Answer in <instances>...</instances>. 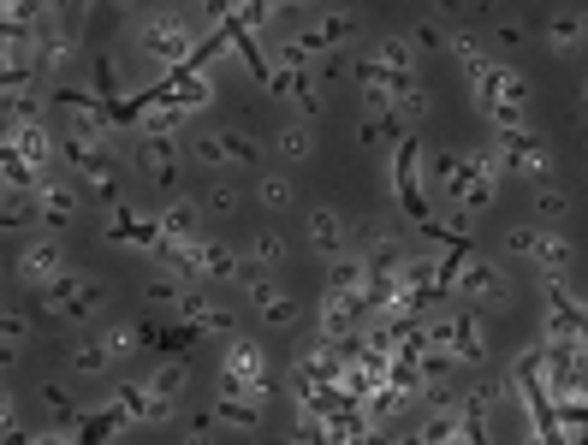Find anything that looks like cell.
Masks as SVG:
<instances>
[{
	"label": "cell",
	"instance_id": "cell-6",
	"mask_svg": "<svg viewBox=\"0 0 588 445\" xmlns=\"http://www.w3.org/2000/svg\"><path fill=\"white\" fill-rule=\"evenodd\" d=\"M494 155H499V173L535 178V185L553 173V155H547V143L535 131H494Z\"/></svg>",
	"mask_w": 588,
	"mask_h": 445
},
{
	"label": "cell",
	"instance_id": "cell-15",
	"mask_svg": "<svg viewBox=\"0 0 588 445\" xmlns=\"http://www.w3.org/2000/svg\"><path fill=\"white\" fill-rule=\"evenodd\" d=\"M475 113L494 131H529V101L523 96H475Z\"/></svg>",
	"mask_w": 588,
	"mask_h": 445
},
{
	"label": "cell",
	"instance_id": "cell-11",
	"mask_svg": "<svg viewBox=\"0 0 588 445\" xmlns=\"http://www.w3.org/2000/svg\"><path fill=\"white\" fill-rule=\"evenodd\" d=\"M161 96L179 101L184 113H196V107H208V101H215V72H196V66L161 72Z\"/></svg>",
	"mask_w": 588,
	"mask_h": 445
},
{
	"label": "cell",
	"instance_id": "cell-18",
	"mask_svg": "<svg viewBox=\"0 0 588 445\" xmlns=\"http://www.w3.org/2000/svg\"><path fill=\"white\" fill-rule=\"evenodd\" d=\"M369 256L362 250H351V256H333V267H328V291H345V297H357L362 303V285H369Z\"/></svg>",
	"mask_w": 588,
	"mask_h": 445
},
{
	"label": "cell",
	"instance_id": "cell-13",
	"mask_svg": "<svg viewBox=\"0 0 588 445\" xmlns=\"http://www.w3.org/2000/svg\"><path fill=\"white\" fill-rule=\"evenodd\" d=\"M309 250H316V256H328V262L351 250V226H345L340 208H316V214H309Z\"/></svg>",
	"mask_w": 588,
	"mask_h": 445
},
{
	"label": "cell",
	"instance_id": "cell-43",
	"mask_svg": "<svg viewBox=\"0 0 588 445\" xmlns=\"http://www.w3.org/2000/svg\"><path fill=\"white\" fill-rule=\"evenodd\" d=\"M208 208H215V214H232V208H238V190H232V185H215V190H208Z\"/></svg>",
	"mask_w": 588,
	"mask_h": 445
},
{
	"label": "cell",
	"instance_id": "cell-12",
	"mask_svg": "<svg viewBox=\"0 0 588 445\" xmlns=\"http://www.w3.org/2000/svg\"><path fill=\"white\" fill-rule=\"evenodd\" d=\"M7 149L12 155H24V161H36V167H54V155H60V143L48 137V125L42 119H12L7 125Z\"/></svg>",
	"mask_w": 588,
	"mask_h": 445
},
{
	"label": "cell",
	"instance_id": "cell-48",
	"mask_svg": "<svg viewBox=\"0 0 588 445\" xmlns=\"http://www.w3.org/2000/svg\"><path fill=\"white\" fill-rule=\"evenodd\" d=\"M583 30H588V12H583Z\"/></svg>",
	"mask_w": 588,
	"mask_h": 445
},
{
	"label": "cell",
	"instance_id": "cell-16",
	"mask_svg": "<svg viewBox=\"0 0 588 445\" xmlns=\"http://www.w3.org/2000/svg\"><path fill=\"white\" fill-rule=\"evenodd\" d=\"M220 368L227 374H238V380H268V351L256 345V339H227V351H220Z\"/></svg>",
	"mask_w": 588,
	"mask_h": 445
},
{
	"label": "cell",
	"instance_id": "cell-10",
	"mask_svg": "<svg viewBox=\"0 0 588 445\" xmlns=\"http://www.w3.org/2000/svg\"><path fill=\"white\" fill-rule=\"evenodd\" d=\"M273 96H285L297 107V119H321V107H328V96H321V84L309 78V72H297V66H273Z\"/></svg>",
	"mask_w": 588,
	"mask_h": 445
},
{
	"label": "cell",
	"instance_id": "cell-25",
	"mask_svg": "<svg viewBox=\"0 0 588 445\" xmlns=\"http://www.w3.org/2000/svg\"><path fill=\"white\" fill-rule=\"evenodd\" d=\"M583 42H588V30H583V12H559V18L547 24V48H553L559 60L583 54Z\"/></svg>",
	"mask_w": 588,
	"mask_h": 445
},
{
	"label": "cell",
	"instance_id": "cell-8",
	"mask_svg": "<svg viewBox=\"0 0 588 445\" xmlns=\"http://www.w3.org/2000/svg\"><path fill=\"white\" fill-rule=\"evenodd\" d=\"M66 161L78 167V178L90 190H102V196H114V178H119V161L107 143H78V137H66Z\"/></svg>",
	"mask_w": 588,
	"mask_h": 445
},
{
	"label": "cell",
	"instance_id": "cell-21",
	"mask_svg": "<svg viewBox=\"0 0 588 445\" xmlns=\"http://www.w3.org/2000/svg\"><path fill=\"white\" fill-rule=\"evenodd\" d=\"M577 267V244L565 232H547L541 226V250H535V274H571Z\"/></svg>",
	"mask_w": 588,
	"mask_h": 445
},
{
	"label": "cell",
	"instance_id": "cell-38",
	"mask_svg": "<svg viewBox=\"0 0 588 445\" xmlns=\"http://www.w3.org/2000/svg\"><path fill=\"white\" fill-rule=\"evenodd\" d=\"M196 327H203L208 339H232L238 333V321H232V309H220V303H208L203 315H196Z\"/></svg>",
	"mask_w": 588,
	"mask_h": 445
},
{
	"label": "cell",
	"instance_id": "cell-4",
	"mask_svg": "<svg viewBox=\"0 0 588 445\" xmlns=\"http://www.w3.org/2000/svg\"><path fill=\"white\" fill-rule=\"evenodd\" d=\"M42 303H48V315H60V321L90 327L95 315H102V285H95L90 274H72V267H66V274L42 291Z\"/></svg>",
	"mask_w": 588,
	"mask_h": 445
},
{
	"label": "cell",
	"instance_id": "cell-42",
	"mask_svg": "<svg viewBox=\"0 0 588 445\" xmlns=\"http://www.w3.org/2000/svg\"><path fill=\"white\" fill-rule=\"evenodd\" d=\"M220 137H227V161H244V167L256 161V143H250L244 131H220Z\"/></svg>",
	"mask_w": 588,
	"mask_h": 445
},
{
	"label": "cell",
	"instance_id": "cell-37",
	"mask_svg": "<svg viewBox=\"0 0 588 445\" xmlns=\"http://www.w3.org/2000/svg\"><path fill=\"white\" fill-rule=\"evenodd\" d=\"M506 250H511V256H523V262H535V250H541V226H511V232H506Z\"/></svg>",
	"mask_w": 588,
	"mask_h": 445
},
{
	"label": "cell",
	"instance_id": "cell-41",
	"mask_svg": "<svg viewBox=\"0 0 588 445\" xmlns=\"http://www.w3.org/2000/svg\"><path fill=\"white\" fill-rule=\"evenodd\" d=\"M0 333H7V356H18L24 345H30V327H24L18 315H7V321H0Z\"/></svg>",
	"mask_w": 588,
	"mask_h": 445
},
{
	"label": "cell",
	"instance_id": "cell-45",
	"mask_svg": "<svg viewBox=\"0 0 588 445\" xmlns=\"http://www.w3.org/2000/svg\"><path fill=\"white\" fill-rule=\"evenodd\" d=\"M410 42H417V48H434V42H440V30H434V24H417V36H410Z\"/></svg>",
	"mask_w": 588,
	"mask_h": 445
},
{
	"label": "cell",
	"instance_id": "cell-27",
	"mask_svg": "<svg viewBox=\"0 0 588 445\" xmlns=\"http://www.w3.org/2000/svg\"><path fill=\"white\" fill-rule=\"evenodd\" d=\"M244 262H250V256H238L232 244H215V238H203V274H208V279H232V285H238Z\"/></svg>",
	"mask_w": 588,
	"mask_h": 445
},
{
	"label": "cell",
	"instance_id": "cell-40",
	"mask_svg": "<svg viewBox=\"0 0 588 445\" xmlns=\"http://www.w3.org/2000/svg\"><path fill=\"white\" fill-rule=\"evenodd\" d=\"M36 60H42V66H72V60H78V48H72V36H66V42H60V36H54V42H42V54H36Z\"/></svg>",
	"mask_w": 588,
	"mask_h": 445
},
{
	"label": "cell",
	"instance_id": "cell-1",
	"mask_svg": "<svg viewBox=\"0 0 588 445\" xmlns=\"http://www.w3.org/2000/svg\"><path fill=\"white\" fill-rule=\"evenodd\" d=\"M196 48H203V30H196L184 12H149V18L137 24V54H143L149 66H161V72L191 66Z\"/></svg>",
	"mask_w": 588,
	"mask_h": 445
},
{
	"label": "cell",
	"instance_id": "cell-26",
	"mask_svg": "<svg viewBox=\"0 0 588 445\" xmlns=\"http://www.w3.org/2000/svg\"><path fill=\"white\" fill-rule=\"evenodd\" d=\"M494 196H499V178L458 173V185H452V196H446V202H464L470 214H487V208H494Z\"/></svg>",
	"mask_w": 588,
	"mask_h": 445
},
{
	"label": "cell",
	"instance_id": "cell-44",
	"mask_svg": "<svg viewBox=\"0 0 588 445\" xmlns=\"http://www.w3.org/2000/svg\"><path fill=\"white\" fill-rule=\"evenodd\" d=\"M321 0H273V12H316Z\"/></svg>",
	"mask_w": 588,
	"mask_h": 445
},
{
	"label": "cell",
	"instance_id": "cell-46",
	"mask_svg": "<svg viewBox=\"0 0 588 445\" xmlns=\"http://www.w3.org/2000/svg\"><path fill=\"white\" fill-rule=\"evenodd\" d=\"M577 96H583V113H588V78H583V89H577Z\"/></svg>",
	"mask_w": 588,
	"mask_h": 445
},
{
	"label": "cell",
	"instance_id": "cell-19",
	"mask_svg": "<svg viewBox=\"0 0 588 445\" xmlns=\"http://www.w3.org/2000/svg\"><path fill=\"white\" fill-rule=\"evenodd\" d=\"M137 167H143V178H161V185H172V137H149L137 131Z\"/></svg>",
	"mask_w": 588,
	"mask_h": 445
},
{
	"label": "cell",
	"instance_id": "cell-31",
	"mask_svg": "<svg viewBox=\"0 0 588 445\" xmlns=\"http://www.w3.org/2000/svg\"><path fill=\"white\" fill-rule=\"evenodd\" d=\"M393 238H398L393 220H357V226H351V250H362V256H374V250L393 244Z\"/></svg>",
	"mask_w": 588,
	"mask_h": 445
},
{
	"label": "cell",
	"instance_id": "cell-14",
	"mask_svg": "<svg viewBox=\"0 0 588 445\" xmlns=\"http://www.w3.org/2000/svg\"><path fill=\"white\" fill-rule=\"evenodd\" d=\"M36 208H42V226H72L84 214V190L78 185H54V178H48V185L36 190Z\"/></svg>",
	"mask_w": 588,
	"mask_h": 445
},
{
	"label": "cell",
	"instance_id": "cell-39",
	"mask_svg": "<svg viewBox=\"0 0 588 445\" xmlns=\"http://www.w3.org/2000/svg\"><path fill=\"white\" fill-rule=\"evenodd\" d=\"M256 196H261V208H292V178H280V173H273V178H261V185H256Z\"/></svg>",
	"mask_w": 588,
	"mask_h": 445
},
{
	"label": "cell",
	"instance_id": "cell-22",
	"mask_svg": "<svg viewBox=\"0 0 588 445\" xmlns=\"http://www.w3.org/2000/svg\"><path fill=\"white\" fill-rule=\"evenodd\" d=\"M273 155H280L285 167H297V161H309V155H316V125H309V119H292V125H285L280 137H273Z\"/></svg>",
	"mask_w": 588,
	"mask_h": 445
},
{
	"label": "cell",
	"instance_id": "cell-20",
	"mask_svg": "<svg viewBox=\"0 0 588 445\" xmlns=\"http://www.w3.org/2000/svg\"><path fill=\"white\" fill-rule=\"evenodd\" d=\"M114 363H119V356L107 351V339H102V333L78 339V345L66 351V368H72V374H107V368H114Z\"/></svg>",
	"mask_w": 588,
	"mask_h": 445
},
{
	"label": "cell",
	"instance_id": "cell-17",
	"mask_svg": "<svg viewBox=\"0 0 588 445\" xmlns=\"http://www.w3.org/2000/svg\"><path fill=\"white\" fill-rule=\"evenodd\" d=\"M393 119L405 125V131H417V125L429 119V89L417 84V72H405V78L393 84Z\"/></svg>",
	"mask_w": 588,
	"mask_h": 445
},
{
	"label": "cell",
	"instance_id": "cell-9",
	"mask_svg": "<svg viewBox=\"0 0 588 445\" xmlns=\"http://www.w3.org/2000/svg\"><path fill=\"white\" fill-rule=\"evenodd\" d=\"M60 274H66V244H60V238H36V244L18 250V279L24 285L48 291Z\"/></svg>",
	"mask_w": 588,
	"mask_h": 445
},
{
	"label": "cell",
	"instance_id": "cell-33",
	"mask_svg": "<svg viewBox=\"0 0 588 445\" xmlns=\"http://www.w3.org/2000/svg\"><path fill=\"white\" fill-rule=\"evenodd\" d=\"M143 380H149V386H155V392H167V398H179V392L191 386V368H184L179 356H172V363H155V368H149Z\"/></svg>",
	"mask_w": 588,
	"mask_h": 445
},
{
	"label": "cell",
	"instance_id": "cell-3",
	"mask_svg": "<svg viewBox=\"0 0 588 445\" xmlns=\"http://www.w3.org/2000/svg\"><path fill=\"white\" fill-rule=\"evenodd\" d=\"M261 410H268V380H238V374L220 368V380H215V422L261 428Z\"/></svg>",
	"mask_w": 588,
	"mask_h": 445
},
{
	"label": "cell",
	"instance_id": "cell-5",
	"mask_svg": "<svg viewBox=\"0 0 588 445\" xmlns=\"http://www.w3.org/2000/svg\"><path fill=\"white\" fill-rule=\"evenodd\" d=\"M422 333H429L434 345H446L458 363H482V356H487L482 321H475L470 309H440V315H429V321H422Z\"/></svg>",
	"mask_w": 588,
	"mask_h": 445
},
{
	"label": "cell",
	"instance_id": "cell-7",
	"mask_svg": "<svg viewBox=\"0 0 588 445\" xmlns=\"http://www.w3.org/2000/svg\"><path fill=\"white\" fill-rule=\"evenodd\" d=\"M119 410L131 416L137 428H155V422H172V410H179V398H167V392H155L149 380H119L114 386Z\"/></svg>",
	"mask_w": 588,
	"mask_h": 445
},
{
	"label": "cell",
	"instance_id": "cell-47",
	"mask_svg": "<svg viewBox=\"0 0 588 445\" xmlns=\"http://www.w3.org/2000/svg\"><path fill=\"white\" fill-rule=\"evenodd\" d=\"M227 7H232V12H238V7H244V0H227Z\"/></svg>",
	"mask_w": 588,
	"mask_h": 445
},
{
	"label": "cell",
	"instance_id": "cell-28",
	"mask_svg": "<svg viewBox=\"0 0 588 445\" xmlns=\"http://www.w3.org/2000/svg\"><path fill=\"white\" fill-rule=\"evenodd\" d=\"M374 60H381L386 72H417V42H410V36H381Z\"/></svg>",
	"mask_w": 588,
	"mask_h": 445
},
{
	"label": "cell",
	"instance_id": "cell-29",
	"mask_svg": "<svg viewBox=\"0 0 588 445\" xmlns=\"http://www.w3.org/2000/svg\"><path fill=\"white\" fill-rule=\"evenodd\" d=\"M102 339H107V351H114V356H131V351L149 345V327L143 321H107Z\"/></svg>",
	"mask_w": 588,
	"mask_h": 445
},
{
	"label": "cell",
	"instance_id": "cell-24",
	"mask_svg": "<svg viewBox=\"0 0 588 445\" xmlns=\"http://www.w3.org/2000/svg\"><path fill=\"white\" fill-rule=\"evenodd\" d=\"M417 440H429V445H440V440H475V428L464 422V410H429V416H422V428H417Z\"/></svg>",
	"mask_w": 588,
	"mask_h": 445
},
{
	"label": "cell",
	"instance_id": "cell-34",
	"mask_svg": "<svg viewBox=\"0 0 588 445\" xmlns=\"http://www.w3.org/2000/svg\"><path fill=\"white\" fill-rule=\"evenodd\" d=\"M565 214H571V196L541 178V185H535V220H565Z\"/></svg>",
	"mask_w": 588,
	"mask_h": 445
},
{
	"label": "cell",
	"instance_id": "cell-23",
	"mask_svg": "<svg viewBox=\"0 0 588 445\" xmlns=\"http://www.w3.org/2000/svg\"><path fill=\"white\" fill-rule=\"evenodd\" d=\"M161 232L167 238H203V208H196L191 196H172L167 208H161Z\"/></svg>",
	"mask_w": 588,
	"mask_h": 445
},
{
	"label": "cell",
	"instance_id": "cell-35",
	"mask_svg": "<svg viewBox=\"0 0 588 445\" xmlns=\"http://www.w3.org/2000/svg\"><path fill=\"white\" fill-rule=\"evenodd\" d=\"M285 256H292L285 232H256V244H250V262H261V267H285Z\"/></svg>",
	"mask_w": 588,
	"mask_h": 445
},
{
	"label": "cell",
	"instance_id": "cell-30",
	"mask_svg": "<svg viewBox=\"0 0 588 445\" xmlns=\"http://www.w3.org/2000/svg\"><path fill=\"white\" fill-rule=\"evenodd\" d=\"M357 30H362V18H357V12H321V18H316V36H321V42H357Z\"/></svg>",
	"mask_w": 588,
	"mask_h": 445
},
{
	"label": "cell",
	"instance_id": "cell-36",
	"mask_svg": "<svg viewBox=\"0 0 588 445\" xmlns=\"http://www.w3.org/2000/svg\"><path fill=\"white\" fill-rule=\"evenodd\" d=\"M184 155H191L196 167H220V161H227V137H184Z\"/></svg>",
	"mask_w": 588,
	"mask_h": 445
},
{
	"label": "cell",
	"instance_id": "cell-32",
	"mask_svg": "<svg viewBox=\"0 0 588 445\" xmlns=\"http://www.w3.org/2000/svg\"><path fill=\"white\" fill-rule=\"evenodd\" d=\"M184 285H191V279H179V274H167V267H155V274H149V285H143V297L155 303V309H167V303L184 297Z\"/></svg>",
	"mask_w": 588,
	"mask_h": 445
},
{
	"label": "cell",
	"instance_id": "cell-2",
	"mask_svg": "<svg viewBox=\"0 0 588 445\" xmlns=\"http://www.w3.org/2000/svg\"><path fill=\"white\" fill-rule=\"evenodd\" d=\"M452 297L475 303V309H506V303H511V274H506L499 262L470 256V250H464V262H458V279H452Z\"/></svg>",
	"mask_w": 588,
	"mask_h": 445
}]
</instances>
